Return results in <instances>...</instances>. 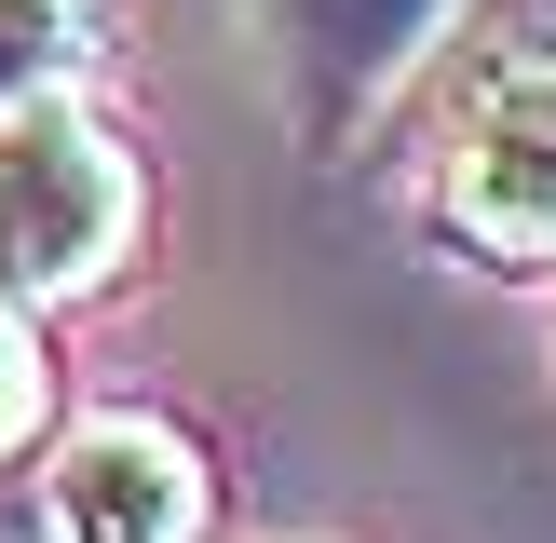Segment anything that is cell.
Segmentation results:
<instances>
[{
    "instance_id": "6da1fadb",
    "label": "cell",
    "mask_w": 556,
    "mask_h": 543,
    "mask_svg": "<svg viewBox=\"0 0 556 543\" xmlns=\"http://www.w3.org/2000/svg\"><path fill=\"white\" fill-rule=\"evenodd\" d=\"M150 244V163L96 96H27L0 109V299L68 313V299L123 286Z\"/></svg>"
},
{
    "instance_id": "7a4b0ae2",
    "label": "cell",
    "mask_w": 556,
    "mask_h": 543,
    "mask_svg": "<svg viewBox=\"0 0 556 543\" xmlns=\"http://www.w3.org/2000/svg\"><path fill=\"white\" fill-rule=\"evenodd\" d=\"M434 231L503 286H556V41L434 81Z\"/></svg>"
},
{
    "instance_id": "3957f363",
    "label": "cell",
    "mask_w": 556,
    "mask_h": 543,
    "mask_svg": "<svg viewBox=\"0 0 556 543\" xmlns=\"http://www.w3.org/2000/svg\"><path fill=\"white\" fill-rule=\"evenodd\" d=\"M462 14H476V0H258L299 150H313V163L367 150V136L434 81V54H448Z\"/></svg>"
},
{
    "instance_id": "277c9868",
    "label": "cell",
    "mask_w": 556,
    "mask_h": 543,
    "mask_svg": "<svg viewBox=\"0 0 556 543\" xmlns=\"http://www.w3.org/2000/svg\"><path fill=\"white\" fill-rule=\"evenodd\" d=\"M41 530L54 543H217V449L163 407H81L41 434Z\"/></svg>"
},
{
    "instance_id": "5b68a950",
    "label": "cell",
    "mask_w": 556,
    "mask_h": 543,
    "mask_svg": "<svg viewBox=\"0 0 556 543\" xmlns=\"http://www.w3.org/2000/svg\"><path fill=\"white\" fill-rule=\"evenodd\" d=\"M109 54V0H0V109L68 96Z\"/></svg>"
},
{
    "instance_id": "8992f818",
    "label": "cell",
    "mask_w": 556,
    "mask_h": 543,
    "mask_svg": "<svg viewBox=\"0 0 556 543\" xmlns=\"http://www.w3.org/2000/svg\"><path fill=\"white\" fill-rule=\"evenodd\" d=\"M54 434V340L27 299H0V462H27Z\"/></svg>"
}]
</instances>
